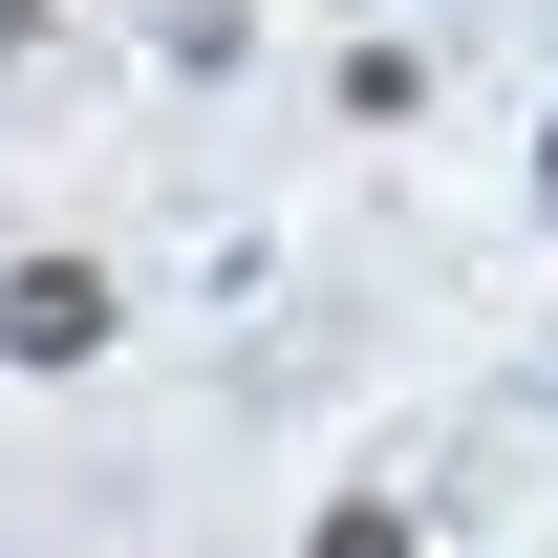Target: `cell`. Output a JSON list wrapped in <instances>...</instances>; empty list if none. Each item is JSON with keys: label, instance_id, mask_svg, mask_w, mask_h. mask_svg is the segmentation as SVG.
<instances>
[{"label": "cell", "instance_id": "obj_1", "mask_svg": "<svg viewBox=\"0 0 558 558\" xmlns=\"http://www.w3.org/2000/svg\"><path fill=\"white\" fill-rule=\"evenodd\" d=\"M108 344H130V279L86 258V236H22V258H0V365H22V387H86Z\"/></svg>", "mask_w": 558, "mask_h": 558}, {"label": "cell", "instance_id": "obj_3", "mask_svg": "<svg viewBox=\"0 0 558 558\" xmlns=\"http://www.w3.org/2000/svg\"><path fill=\"white\" fill-rule=\"evenodd\" d=\"M301 558H429V515H409V494H323V537H301Z\"/></svg>", "mask_w": 558, "mask_h": 558}, {"label": "cell", "instance_id": "obj_4", "mask_svg": "<svg viewBox=\"0 0 558 558\" xmlns=\"http://www.w3.org/2000/svg\"><path fill=\"white\" fill-rule=\"evenodd\" d=\"M44 44H65V0H0V65H44Z\"/></svg>", "mask_w": 558, "mask_h": 558}, {"label": "cell", "instance_id": "obj_2", "mask_svg": "<svg viewBox=\"0 0 558 558\" xmlns=\"http://www.w3.org/2000/svg\"><path fill=\"white\" fill-rule=\"evenodd\" d=\"M429 108V44H344V130H409Z\"/></svg>", "mask_w": 558, "mask_h": 558}]
</instances>
